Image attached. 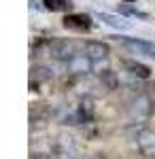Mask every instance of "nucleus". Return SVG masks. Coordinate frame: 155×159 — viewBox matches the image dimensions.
Instances as JSON below:
<instances>
[{
  "mask_svg": "<svg viewBox=\"0 0 155 159\" xmlns=\"http://www.w3.org/2000/svg\"><path fill=\"white\" fill-rule=\"evenodd\" d=\"M62 25L72 32H89L94 28V19L87 13H68L62 19Z\"/></svg>",
  "mask_w": 155,
  "mask_h": 159,
  "instance_id": "obj_1",
  "label": "nucleus"
},
{
  "mask_svg": "<svg viewBox=\"0 0 155 159\" xmlns=\"http://www.w3.org/2000/svg\"><path fill=\"white\" fill-rule=\"evenodd\" d=\"M117 40H121V45L125 49L134 51L138 55H149V57H155V45L149 43V40H143V38H132V36H115Z\"/></svg>",
  "mask_w": 155,
  "mask_h": 159,
  "instance_id": "obj_2",
  "label": "nucleus"
},
{
  "mask_svg": "<svg viewBox=\"0 0 155 159\" xmlns=\"http://www.w3.org/2000/svg\"><path fill=\"white\" fill-rule=\"evenodd\" d=\"M151 112H153V100L149 96H138L130 106V115H132V119H136V121L149 119Z\"/></svg>",
  "mask_w": 155,
  "mask_h": 159,
  "instance_id": "obj_3",
  "label": "nucleus"
},
{
  "mask_svg": "<svg viewBox=\"0 0 155 159\" xmlns=\"http://www.w3.org/2000/svg\"><path fill=\"white\" fill-rule=\"evenodd\" d=\"M49 55L55 57V60H70L74 55V49H72V43L68 40H62V38H55L49 43Z\"/></svg>",
  "mask_w": 155,
  "mask_h": 159,
  "instance_id": "obj_4",
  "label": "nucleus"
},
{
  "mask_svg": "<svg viewBox=\"0 0 155 159\" xmlns=\"http://www.w3.org/2000/svg\"><path fill=\"white\" fill-rule=\"evenodd\" d=\"M92 57L85 53V55H72L70 60L66 61V66H68V72L72 74H87L94 70V64H92Z\"/></svg>",
  "mask_w": 155,
  "mask_h": 159,
  "instance_id": "obj_5",
  "label": "nucleus"
},
{
  "mask_svg": "<svg viewBox=\"0 0 155 159\" xmlns=\"http://www.w3.org/2000/svg\"><path fill=\"white\" fill-rule=\"evenodd\" d=\"M96 17L102 21V24L110 25V28H115V30H119V32H123V30H130L132 28V21H128V17L125 15H110V13H96Z\"/></svg>",
  "mask_w": 155,
  "mask_h": 159,
  "instance_id": "obj_6",
  "label": "nucleus"
},
{
  "mask_svg": "<svg viewBox=\"0 0 155 159\" xmlns=\"http://www.w3.org/2000/svg\"><path fill=\"white\" fill-rule=\"evenodd\" d=\"M85 53L92 57V60H104L110 55V47L106 43H100V40H87L85 43Z\"/></svg>",
  "mask_w": 155,
  "mask_h": 159,
  "instance_id": "obj_7",
  "label": "nucleus"
},
{
  "mask_svg": "<svg viewBox=\"0 0 155 159\" xmlns=\"http://www.w3.org/2000/svg\"><path fill=\"white\" fill-rule=\"evenodd\" d=\"M136 144H138V148L147 155L151 148H155V132L153 129H140V132L136 134Z\"/></svg>",
  "mask_w": 155,
  "mask_h": 159,
  "instance_id": "obj_8",
  "label": "nucleus"
},
{
  "mask_svg": "<svg viewBox=\"0 0 155 159\" xmlns=\"http://www.w3.org/2000/svg\"><path fill=\"white\" fill-rule=\"evenodd\" d=\"M125 68H128V72H130L132 76L143 79V81H147V79L151 76V68H149V66H144V64H140V61H128V64H125Z\"/></svg>",
  "mask_w": 155,
  "mask_h": 159,
  "instance_id": "obj_9",
  "label": "nucleus"
},
{
  "mask_svg": "<svg viewBox=\"0 0 155 159\" xmlns=\"http://www.w3.org/2000/svg\"><path fill=\"white\" fill-rule=\"evenodd\" d=\"M45 9L51 13H68L72 9V2L70 0H43Z\"/></svg>",
  "mask_w": 155,
  "mask_h": 159,
  "instance_id": "obj_10",
  "label": "nucleus"
},
{
  "mask_svg": "<svg viewBox=\"0 0 155 159\" xmlns=\"http://www.w3.org/2000/svg\"><path fill=\"white\" fill-rule=\"evenodd\" d=\"M58 148H60L64 155H74V153H77V144H74V138H72V136L62 134L60 138H58Z\"/></svg>",
  "mask_w": 155,
  "mask_h": 159,
  "instance_id": "obj_11",
  "label": "nucleus"
},
{
  "mask_svg": "<svg viewBox=\"0 0 155 159\" xmlns=\"http://www.w3.org/2000/svg\"><path fill=\"white\" fill-rule=\"evenodd\" d=\"M117 11L121 13V15H125V17H138V19H143V21H147L149 19V15L143 11H138L136 7H130L128 2H121L119 7H117Z\"/></svg>",
  "mask_w": 155,
  "mask_h": 159,
  "instance_id": "obj_12",
  "label": "nucleus"
},
{
  "mask_svg": "<svg viewBox=\"0 0 155 159\" xmlns=\"http://www.w3.org/2000/svg\"><path fill=\"white\" fill-rule=\"evenodd\" d=\"M53 72L45 66H32V81H51Z\"/></svg>",
  "mask_w": 155,
  "mask_h": 159,
  "instance_id": "obj_13",
  "label": "nucleus"
},
{
  "mask_svg": "<svg viewBox=\"0 0 155 159\" xmlns=\"http://www.w3.org/2000/svg\"><path fill=\"white\" fill-rule=\"evenodd\" d=\"M102 83H106V87L113 91V89H117V85H119V79H117L115 72L106 70V72H102Z\"/></svg>",
  "mask_w": 155,
  "mask_h": 159,
  "instance_id": "obj_14",
  "label": "nucleus"
},
{
  "mask_svg": "<svg viewBox=\"0 0 155 159\" xmlns=\"http://www.w3.org/2000/svg\"><path fill=\"white\" fill-rule=\"evenodd\" d=\"M147 155H149V157H151V159H155V148H151V151H149Z\"/></svg>",
  "mask_w": 155,
  "mask_h": 159,
  "instance_id": "obj_15",
  "label": "nucleus"
},
{
  "mask_svg": "<svg viewBox=\"0 0 155 159\" xmlns=\"http://www.w3.org/2000/svg\"><path fill=\"white\" fill-rule=\"evenodd\" d=\"M30 159H45V157H40V155H32Z\"/></svg>",
  "mask_w": 155,
  "mask_h": 159,
  "instance_id": "obj_16",
  "label": "nucleus"
},
{
  "mask_svg": "<svg viewBox=\"0 0 155 159\" xmlns=\"http://www.w3.org/2000/svg\"><path fill=\"white\" fill-rule=\"evenodd\" d=\"M125 2H134V0H125Z\"/></svg>",
  "mask_w": 155,
  "mask_h": 159,
  "instance_id": "obj_17",
  "label": "nucleus"
}]
</instances>
